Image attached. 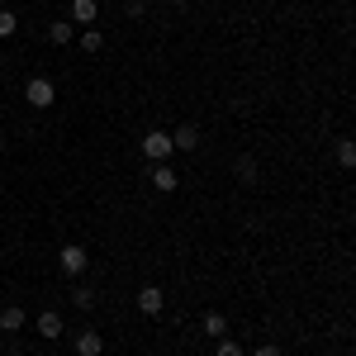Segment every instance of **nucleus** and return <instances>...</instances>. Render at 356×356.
<instances>
[{
    "label": "nucleus",
    "mask_w": 356,
    "mask_h": 356,
    "mask_svg": "<svg viewBox=\"0 0 356 356\" xmlns=\"http://www.w3.org/2000/svg\"><path fill=\"white\" fill-rule=\"evenodd\" d=\"M24 100L33 105V110H48V105L57 100V86L48 81V76H33V81L24 86Z\"/></svg>",
    "instance_id": "obj_1"
},
{
    "label": "nucleus",
    "mask_w": 356,
    "mask_h": 356,
    "mask_svg": "<svg viewBox=\"0 0 356 356\" xmlns=\"http://www.w3.org/2000/svg\"><path fill=\"white\" fill-rule=\"evenodd\" d=\"M176 147H171V134L166 129H152V134L143 138V157H152V162H166Z\"/></svg>",
    "instance_id": "obj_2"
},
{
    "label": "nucleus",
    "mask_w": 356,
    "mask_h": 356,
    "mask_svg": "<svg viewBox=\"0 0 356 356\" xmlns=\"http://www.w3.org/2000/svg\"><path fill=\"white\" fill-rule=\"evenodd\" d=\"M162 304H166V295L157 290V285H143V290H138V314L157 318V314H162Z\"/></svg>",
    "instance_id": "obj_3"
},
{
    "label": "nucleus",
    "mask_w": 356,
    "mask_h": 356,
    "mask_svg": "<svg viewBox=\"0 0 356 356\" xmlns=\"http://www.w3.org/2000/svg\"><path fill=\"white\" fill-rule=\"evenodd\" d=\"M86 266H90L86 247H76V243H67V247H62V271H67V275H81Z\"/></svg>",
    "instance_id": "obj_4"
},
{
    "label": "nucleus",
    "mask_w": 356,
    "mask_h": 356,
    "mask_svg": "<svg viewBox=\"0 0 356 356\" xmlns=\"http://www.w3.org/2000/svg\"><path fill=\"white\" fill-rule=\"evenodd\" d=\"M171 147H176V152H195V147H200V129H195V124H181V129L171 134Z\"/></svg>",
    "instance_id": "obj_5"
},
{
    "label": "nucleus",
    "mask_w": 356,
    "mask_h": 356,
    "mask_svg": "<svg viewBox=\"0 0 356 356\" xmlns=\"http://www.w3.org/2000/svg\"><path fill=\"white\" fill-rule=\"evenodd\" d=\"M105 352V337L95 328H86V332H76V356H100Z\"/></svg>",
    "instance_id": "obj_6"
},
{
    "label": "nucleus",
    "mask_w": 356,
    "mask_h": 356,
    "mask_svg": "<svg viewBox=\"0 0 356 356\" xmlns=\"http://www.w3.org/2000/svg\"><path fill=\"white\" fill-rule=\"evenodd\" d=\"M176 181H181V176H176V171H171L166 162H157V166H152V186H157L162 195H171V191H176Z\"/></svg>",
    "instance_id": "obj_7"
},
{
    "label": "nucleus",
    "mask_w": 356,
    "mask_h": 356,
    "mask_svg": "<svg viewBox=\"0 0 356 356\" xmlns=\"http://www.w3.org/2000/svg\"><path fill=\"white\" fill-rule=\"evenodd\" d=\"M72 19H76V24H95V19H100V5H95V0H72Z\"/></svg>",
    "instance_id": "obj_8"
},
{
    "label": "nucleus",
    "mask_w": 356,
    "mask_h": 356,
    "mask_svg": "<svg viewBox=\"0 0 356 356\" xmlns=\"http://www.w3.org/2000/svg\"><path fill=\"white\" fill-rule=\"evenodd\" d=\"M38 337H48V342L62 337V314H53V309H48V314H38Z\"/></svg>",
    "instance_id": "obj_9"
},
{
    "label": "nucleus",
    "mask_w": 356,
    "mask_h": 356,
    "mask_svg": "<svg viewBox=\"0 0 356 356\" xmlns=\"http://www.w3.org/2000/svg\"><path fill=\"white\" fill-rule=\"evenodd\" d=\"M0 328H5V332H19V328H24V309H19V304L0 309Z\"/></svg>",
    "instance_id": "obj_10"
},
{
    "label": "nucleus",
    "mask_w": 356,
    "mask_h": 356,
    "mask_svg": "<svg viewBox=\"0 0 356 356\" xmlns=\"http://www.w3.org/2000/svg\"><path fill=\"white\" fill-rule=\"evenodd\" d=\"M72 38H76V29H72V24H62V19H57V24L48 29V43H57V48H67Z\"/></svg>",
    "instance_id": "obj_11"
},
{
    "label": "nucleus",
    "mask_w": 356,
    "mask_h": 356,
    "mask_svg": "<svg viewBox=\"0 0 356 356\" xmlns=\"http://www.w3.org/2000/svg\"><path fill=\"white\" fill-rule=\"evenodd\" d=\"M204 332H209L214 342H219V337H228V318H223V314H204Z\"/></svg>",
    "instance_id": "obj_12"
},
{
    "label": "nucleus",
    "mask_w": 356,
    "mask_h": 356,
    "mask_svg": "<svg viewBox=\"0 0 356 356\" xmlns=\"http://www.w3.org/2000/svg\"><path fill=\"white\" fill-rule=\"evenodd\" d=\"M72 304H76V309H95V290H90V285H76V290H72Z\"/></svg>",
    "instance_id": "obj_13"
},
{
    "label": "nucleus",
    "mask_w": 356,
    "mask_h": 356,
    "mask_svg": "<svg viewBox=\"0 0 356 356\" xmlns=\"http://www.w3.org/2000/svg\"><path fill=\"white\" fill-rule=\"evenodd\" d=\"M81 48H86V53H100V48H105V33H100V29H86V33H81Z\"/></svg>",
    "instance_id": "obj_14"
},
{
    "label": "nucleus",
    "mask_w": 356,
    "mask_h": 356,
    "mask_svg": "<svg viewBox=\"0 0 356 356\" xmlns=\"http://www.w3.org/2000/svg\"><path fill=\"white\" fill-rule=\"evenodd\" d=\"M15 29H19L15 10H0V38H15Z\"/></svg>",
    "instance_id": "obj_15"
},
{
    "label": "nucleus",
    "mask_w": 356,
    "mask_h": 356,
    "mask_svg": "<svg viewBox=\"0 0 356 356\" xmlns=\"http://www.w3.org/2000/svg\"><path fill=\"white\" fill-rule=\"evenodd\" d=\"M337 162H342V166H352V162H356V147H352V138H342V143H337Z\"/></svg>",
    "instance_id": "obj_16"
},
{
    "label": "nucleus",
    "mask_w": 356,
    "mask_h": 356,
    "mask_svg": "<svg viewBox=\"0 0 356 356\" xmlns=\"http://www.w3.org/2000/svg\"><path fill=\"white\" fill-rule=\"evenodd\" d=\"M214 356H247L238 342H228V337H219V347H214Z\"/></svg>",
    "instance_id": "obj_17"
},
{
    "label": "nucleus",
    "mask_w": 356,
    "mask_h": 356,
    "mask_svg": "<svg viewBox=\"0 0 356 356\" xmlns=\"http://www.w3.org/2000/svg\"><path fill=\"white\" fill-rule=\"evenodd\" d=\"M252 356H285V352H280L275 342H266V347H257V352H252Z\"/></svg>",
    "instance_id": "obj_18"
}]
</instances>
